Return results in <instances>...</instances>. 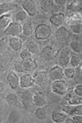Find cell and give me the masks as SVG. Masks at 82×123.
<instances>
[{
    "label": "cell",
    "instance_id": "cell-13",
    "mask_svg": "<svg viewBox=\"0 0 82 123\" xmlns=\"http://www.w3.org/2000/svg\"><path fill=\"white\" fill-rule=\"evenodd\" d=\"M33 103L36 106L43 107V106L47 105V99L42 93L38 92L35 95H33Z\"/></svg>",
    "mask_w": 82,
    "mask_h": 123
},
{
    "label": "cell",
    "instance_id": "cell-35",
    "mask_svg": "<svg viewBox=\"0 0 82 123\" xmlns=\"http://www.w3.org/2000/svg\"><path fill=\"white\" fill-rule=\"evenodd\" d=\"M74 79L76 81L77 84H81L82 82V74H81V68H78L76 73H75V76H74Z\"/></svg>",
    "mask_w": 82,
    "mask_h": 123
},
{
    "label": "cell",
    "instance_id": "cell-1",
    "mask_svg": "<svg viewBox=\"0 0 82 123\" xmlns=\"http://www.w3.org/2000/svg\"><path fill=\"white\" fill-rule=\"evenodd\" d=\"M51 27L47 24H39L35 29V37L38 40H46L51 36Z\"/></svg>",
    "mask_w": 82,
    "mask_h": 123
},
{
    "label": "cell",
    "instance_id": "cell-43",
    "mask_svg": "<svg viewBox=\"0 0 82 123\" xmlns=\"http://www.w3.org/2000/svg\"><path fill=\"white\" fill-rule=\"evenodd\" d=\"M4 88H5L4 84L2 83V82H0V93L3 92V91H4Z\"/></svg>",
    "mask_w": 82,
    "mask_h": 123
},
{
    "label": "cell",
    "instance_id": "cell-40",
    "mask_svg": "<svg viewBox=\"0 0 82 123\" xmlns=\"http://www.w3.org/2000/svg\"><path fill=\"white\" fill-rule=\"evenodd\" d=\"M55 2L57 3V5H59V6L66 4V0H56Z\"/></svg>",
    "mask_w": 82,
    "mask_h": 123
},
{
    "label": "cell",
    "instance_id": "cell-22",
    "mask_svg": "<svg viewBox=\"0 0 82 123\" xmlns=\"http://www.w3.org/2000/svg\"><path fill=\"white\" fill-rule=\"evenodd\" d=\"M54 1H49V0H44L40 2V7L43 12H49L51 11L52 6H53Z\"/></svg>",
    "mask_w": 82,
    "mask_h": 123
},
{
    "label": "cell",
    "instance_id": "cell-31",
    "mask_svg": "<svg viewBox=\"0 0 82 123\" xmlns=\"http://www.w3.org/2000/svg\"><path fill=\"white\" fill-rule=\"evenodd\" d=\"M64 72V76H65L67 79H74V76H75V73H76V70L72 68H66L65 70H63Z\"/></svg>",
    "mask_w": 82,
    "mask_h": 123
},
{
    "label": "cell",
    "instance_id": "cell-39",
    "mask_svg": "<svg viewBox=\"0 0 82 123\" xmlns=\"http://www.w3.org/2000/svg\"><path fill=\"white\" fill-rule=\"evenodd\" d=\"M72 117V119L73 120L75 121V123H81L82 122V117L81 115H73V116H71Z\"/></svg>",
    "mask_w": 82,
    "mask_h": 123
},
{
    "label": "cell",
    "instance_id": "cell-11",
    "mask_svg": "<svg viewBox=\"0 0 82 123\" xmlns=\"http://www.w3.org/2000/svg\"><path fill=\"white\" fill-rule=\"evenodd\" d=\"M41 57L43 58L44 60H50L54 57V49L51 46H46L40 54Z\"/></svg>",
    "mask_w": 82,
    "mask_h": 123
},
{
    "label": "cell",
    "instance_id": "cell-16",
    "mask_svg": "<svg viewBox=\"0 0 82 123\" xmlns=\"http://www.w3.org/2000/svg\"><path fill=\"white\" fill-rule=\"evenodd\" d=\"M7 81H8L10 87L15 89L19 86V78L17 74H15L14 72H10L7 76Z\"/></svg>",
    "mask_w": 82,
    "mask_h": 123
},
{
    "label": "cell",
    "instance_id": "cell-42",
    "mask_svg": "<svg viewBox=\"0 0 82 123\" xmlns=\"http://www.w3.org/2000/svg\"><path fill=\"white\" fill-rule=\"evenodd\" d=\"M64 122H68V123H75V121L73 120V119L72 118H66V119H65V121Z\"/></svg>",
    "mask_w": 82,
    "mask_h": 123
},
{
    "label": "cell",
    "instance_id": "cell-12",
    "mask_svg": "<svg viewBox=\"0 0 82 123\" xmlns=\"http://www.w3.org/2000/svg\"><path fill=\"white\" fill-rule=\"evenodd\" d=\"M69 59H70L69 52L66 49H62L59 52V56H58V58H57L58 63L60 64L61 66L65 67L69 63Z\"/></svg>",
    "mask_w": 82,
    "mask_h": 123
},
{
    "label": "cell",
    "instance_id": "cell-36",
    "mask_svg": "<svg viewBox=\"0 0 82 123\" xmlns=\"http://www.w3.org/2000/svg\"><path fill=\"white\" fill-rule=\"evenodd\" d=\"M70 30L74 34H79L81 32V24H76V25L70 26Z\"/></svg>",
    "mask_w": 82,
    "mask_h": 123
},
{
    "label": "cell",
    "instance_id": "cell-26",
    "mask_svg": "<svg viewBox=\"0 0 82 123\" xmlns=\"http://www.w3.org/2000/svg\"><path fill=\"white\" fill-rule=\"evenodd\" d=\"M20 118L21 117H20L19 112L17 110H11V112L8 116V121L9 122H17V121H19Z\"/></svg>",
    "mask_w": 82,
    "mask_h": 123
},
{
    "label": "cell",
    "instance_id": "cell-4",
    "mask_svg": "<svg viewBox=\"0 0 82 123\" xmlns=\"http://www.w3.org/2000/svg\"><path fill=\"white\" fill-rule=\"evenodd\" d=\"M22 7L24 8V11L27 14V16L33 17L37 13V6L34 1L32 0H25L22 2Z\"/></svg>",
    "mask_w": 82,
    "mask_h": 123
},
{
    "label": "cell",
    "instance_id": "cell-34",
    "mask_svg": "<svg viewBox=\"0 0 82 123\" xmlns=\"http://www.w3.org/2000/svg\"><path fill=\"white\" fill-rule=\"evenodd\" d=\"M14 69L15 71H17L18 73L20 72H23L24 71V67H23V62L19 61V60H17L14 63Z\"/></svg>",
    "mask_w": 82,
    "mask_h": 123
},
{
    "label": "cell",
    "instance_id": "cell-23",
    "mask_svg": "<svg viewBox=\"0 0 82 123\" xmlns=\"http://www.w3.org/2000/svg\"><path fill=\"white\" fill-rule=\"evenodd\" d=\"M35 82H38L39 85H44L47 82V74L43 73V72H38L36 73V77H35Z\"/></svg>",
    "mask_w": 82,
    "mask_h": 123
},
{
    "label": "cell",
    "instance_id": "cell-17",
    "mask_svg": "<svg viewBox=\"0 0 82 123\" xmlns=\"http://www.w3.org/2000/svg\"><path fill=\"white\" fill-rule=\"evenodd\" d=\"M16 6H17V5L15 3H11V2H5V3L0 4V16L8 13L9 11H11Z\"/></svg>",
    "mask_w": 82,
    "mask_h": 123
},
{
    "label": "cell",
    "instance_id": "cell-27",
    "mask_svg": "<svg viewBox=\"0 0 82 123\" xmlns=\"http://www.w3.org/2000/svg\"><path fill=\"white\" fill-rule=\"evenodd\" d=\"M27 49L30 51V53L32 54H36V53L38 52V45L37 44L36 42H34V41H30V42H28L27 43Z\"/></svg>",
    "mask_w": 82,
    "mask_h": 123
},
{
    "label": "cell",
    "instance_id": "cell-32",
    "mask_svg": "<svg viewBox=\"0 0 82 123\" xmlns=\"http://www.w3.org/2000/svg\"><path fill=\"white\" fill-rule=\"evenodd\" d=\"M26 18H27V14L25 12V11H18L17 14H16V19L17 21H24L26 20Z\"/></svg>",
    "mask_w": 82,
    "mask_h": 123
},
{
    "label": "cell",
    "instance_id": "cell-10",
    "mask_svg": "<svg viewBox=\"0 0 82 123\" xmlns=\"http://www.w3.org/2000/svg\"><path fill=\"white\" fill-rule=\"evenodd\" d=\"M64 19H65V15L63 13H57V14H53L50 18H49V21L51 23L53 26H61L63 22H64Z\"/></svg>",
    "mask_w": 82,
    "mask_h": 123
},
{
    "label": "cell",
    "instance_id": "cell-33",
    "mask_svg": "<svg viewBox=\"0 0 82 123\" xmlns=\"http://www.w3.org/2000/svg\"><path fill=\"white\" fill-rule=\"evenodd\" d=\"M19 56H20V57H21L23 60H26V59L31 58V57H32V55H31L30 51H29V50H28L27 49H23L21 52H20V54H19Z\"/></svg>",
    "mask_w": 82,
    "mask_h": 123
},
{
    "label": "cell",
    "instance_id": "cell-30",
    "mask_svg": "<svg viewBox=\"0 0 82 123\" xmlns=\"http://www.w3.org/2000/svg\"><path fill=\"white\" fill-rule=\"evenodd\" d=\"M69 63H70V65L73 67V68H78V67L80 66L81 60H80V58L78 57H77V56H73V57H70Z\"/></svg>",
    "mask_w": 82,
    "mask_h": 123
},
{
    "label": "cell",
    "instance_id": "cell-38",
    "mask_svg": "<svg viewBox=\"0 0 82 123\" xmlns=\"http://www.w3.org/2000/svg\"><path fill=\"white\" fill-rule=\"evenodd\" d=\"M61 10V6L59 5H54L52 6V8H51V11L53 12V14H57V13H60L59 11Z\"/></svg>",
    "mask_w": 82,
    "mask_h": 123
},
{
    "label": "cell",
    "instance_id": "cell-20",
    "mask_svg": "<svg viewBox=\"0 0 82 123\" xmlns=\"http://www.w3.org/2000/svg\"><path fill=\"white\" fill-rule=\"evenodd\" d=\"M68 116L66 113H61V112H58V111H54L51 115V119L56 123H61L65 121L66 118Z\"/></svg>",
    "mask_w": 82,
    "mask_h": 123
},
{
    "label": "cell",
    "instance_id": "cell-41",
    "mask_svg": "<svg viewBox=\"0 0 82 123\" xmlns=\"http://www.w3.org/2000/svg\"><path fill=\"white\" fill-rule=\"evenodd\" d=\"M5 45H6V43H5V41L3 38H0V49H4L5 48Z\"/></svg>",
    "mask_w": 82,
    "mask_h": 123
},
{
    "label": "cell",
    "instance_id": "cell-18",
    "mask_svg": "<svg viewBox=\"0 0 82 123\" xmlns=\"http://www.w3.org/2000/svg\"><path fill=\"white\" fill-rule=\"evenodd\" d=\"M9 46L13 50L17 51L22 48V40L17 37H13L9 39Z\"/></svg>",
    "mask_w": 82,
    "mask_h": 123
},
{
    "label": "cell",
    "instance_id": "cell-19",
    "mask_svg": "<svg viewBox=\"0 0 82 123\" xmlns=\"http://www.w3.org/2000/svg\"><path fill=\"white\" fill-rule=\"evenodd\" d=\"M6 99L7 103L11 107H21L19 99H18V98H17V96L15 93H10V94H8L6 96Z\"/></svg>",
    "mask_w": 82,
    "mask_h": 123
},
{
    "label": "cell",
    "instance_id": "cell-3",
    "mask_svg": "<svg viewBox=\"0 0 82 123\" xmlns=\"http://www.w3.org/2000/svg\"><path fill=\"white\" fill-rule=\"evenodd\" d=\"M6 35L10 37H18L22 33V26L17 22H11L7 28L5 30Z\"/></svg>",
    "mask_w": 82,
    "mask_h": 123
},
{
    "label": "cell",
    "instance_id": "cell-5",
    "mask_svg": "<svg viewBox=\"0 0 82 123\" xmlns=\"http://www.w3.org/2000/svg\"><path fill=\"white\" fill-rule=\"evenodd\" d=\"M21 102L23 104V107L28 110L29 108L32 107V104L33 103V94L28 91V90H26L21 94Z\"/></svg>",
    "mask_w": 82,
    "mask_h": 123
},
{
    "label": "cell",
    "instance_id": "cell-21",
    "mask_svg": "<svg viewBox=\"0 0 82 123\" xmlns=\"http://www.w3.org/2000/svg\"><path fill=\"white\" fill-rule=\"evenodd\" d=\"M35 116L37 117V119L43 120V119H47V116H48L47 110H45L43 107H38L35 111Z\"/></svg>",
    "mask_w": 82,
    "mask_h": 123
},
{
    "label": "cell",
    "instance_id": "cell-25",
    "mask_svg": "<svg viewBox=\"0 0 82 123\" xmlns=\"http://www.w3.org/2000/svg\"><path fill=\"white\" fill-rule=\"evenodd\" d=\"M22 32L26 37H29V36L32 35V33H33V27H32V25H31L30 23L26 22L22 26Z\"/></svg>",
    "mask_w": 82,
    "mask_h": 123
},
{
    "label": "cell",
    "instance_id": "cell-14",
    "mask_svg": "<svg viewBox=\"0 0 82 123\" xmlns=\"http://www.w3.org/2000/svg\"><path fill=\"white\" fill-rule=\"evenodd\" d=\"M11 23V14L6 13L0 16V29H6Z\"/></svg>",
    "mask_w": 82,
    "mask_h": 123
},
{
    "label": "cell",
    "instance_id": "cell-15",
    "mask_svg": "<svg viewBox=\"0 0 82 123\" xmlns=\"http://www.w3.org/2000/svg\"><path fill=\"white\" fill-rule=\"evenodd\" d=\"M23 67H24V71L30 72L37 68L38 64L33 58H28V59H26L23 61Z\"/></svg>",
    "mask_w": 82,
    "mask_h": 123
},
{
    "label": "cell",
    "instance_id": "cell-37",
    "mask_svg": "<svg viewBox=\"0 0 82 123\" xmlns=\"http://www.w3.org/2000/svg\"><path fill=\"white\" fill-rule=\"evenodd\" d=\"M74 94L78 97H82V85L81 84H78L75 88H74Z\"/></svg>",
    "mask_w": 82,
    "mask_h": 123
},
{
    "label": "cell",
    "instance_id": "cell-24",
    "mask_svg": "<svg viewBox=\"0 0 82 123\" xmlns=\"http://www.w3.org/2000/svg\"><path fill=\"white\" fill-rule=\"evenodd\" d=\"M82 8V5H81V1H73L71 2L70 4L68 6V10H70V11H81Z\"/></svg>",
    "mask_w": 82,
    "mask_h": 123
},
{
    "label": "cell",
    "instance_id": "cell-2",
    "mask_svg": "<svg viewBox=\"0 0 82 123\" xmlns=\"http://www.w3.org/2000/svg\"><path fill=\"white\" fill-rule=\"evenodd\" d=\"M69 90V85L64 80H57L52 85V91L57 95L64 96Z\"/></svg>",
    "mask_w": 82,
    "mask_h": 123
},
{
    "label": "cell",
    "instance_id": "cell-8",
    "mask_svg": "<svg viewBox=\"0 0 82 123\" xmlns=\"http://www.w3.org/2000/svg\"><path fill=\"white\" fill-rule=\"evenodd\" d=\"M63 77H64L63 68L59 66L53 67L50 72H49V78L51 80H54V81L60 80V79H63Z\"/></svg>",
    "mask_w": 82,
    "mask_h": 123
},
{
    "label": "cell",
    "instance_id": "cell-29",
    "mask_svg": "<svg viewBox=\"0 0 82 123\" xmlns=\"http://www.w3.org/2000/svg\"><path fill=\"white\" fill-rule=\"evenodd\" d=\"M70 48L71 49H73L75 52L77 53H80L81 52V42L79 41H72L70 43Z\"/></svg>",
    "mask_w": 82,
    "mask_h": 123
},
{
    "label": "cell",
    "instance_id": "cell-28",
    "mask_svg": "<svg viewBox=\"0 0 82 123\" xmlns=\"http://www.w3.org/2000/svg\"><path fill=\"white\" fill-rule=\"evenodd\" d=\"M82 102V99L80 97L78 96H72L69 99H68V103L69 105H80Z\"/></svg>",
    "mask_w": 82,
    "mask_h": 123
},
{
    "label": "cell",
    "instance_id": "cell-9",
    "mask_svg": "<svg viewBox=\"0 0 82 123\" xmlns=\"http://www.w3.org/2000/svg\"><path fill=\"white\" fill-rule=\"evenodd\" d=\"M35 84L34 78L30 74H24L19 79V85L21 88H27L29 87H32Z\"/></svg>",
    "mask_w": 82,
    "mask_h": 123
},
{
    "label": "cell",
    "instance_id": "cell-6",
    "mask_svg": "<svg viewBox=\"0 0 82 123\" xmlns=\"http://www.w3.org/2000/svg\"><path fill=\"white\" fill-rule=\"evenodd\" d=\"M55 37L58 41H66L70 37V32L66 26H59L56 30Z\"/></svg>",
    "mask_w": 82,
    "mask_h": 123
},
{
    "label": "cell",
    "instance_id": "cell-7",
    "mask_svg": "<svg viewBox=\"0 0 82 123\" xmlns=\"http://www.w3.org/2000/svg\"><path fill=\"white\" fill-rule=\"evenodd\" d=\"M62 110L64 111L69 116H73V115H81L82 113V106L80 105H70L65 106L62 108Z\"/></svg>",
    "mask_w": 82,
    "mask_h": 123
}]
</instances>
